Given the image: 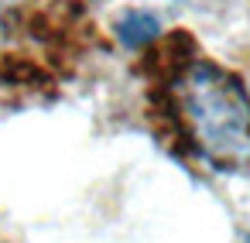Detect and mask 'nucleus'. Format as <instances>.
I'll list each match as a JSON object with an SVG mask.
<instances>
[{
    "label": "nucleus",
    "instance_id": "obj_1",
    "mask_svg": "<svg viewBox=\"0 0 250 243\" xmlns=\"http://www.w3.org/2000/svg\"><path fill=\"white\" fill-rule=\"evenodd\" d=\"M185 106L212 158L240 161L250 154V96L229 72L199 62L185 82Z\"/></svg>",
    "mask_w": 250,
    "mask_h": 243
},
{
    "label": "nucleus",
    "instance_id": "obj_2",
    "mask_svg": "<svg viewBox=\"0 0 250 243\" xmlns=\"http://www.w3.org/2000/svg\"><path fill=\"white\" fill-rule=\"evenodd\" d=\"M158 31H161V24H158V18L147 14V11H127V14L117 21V38H120V45H127V48H144L147 41L158 38Z\"/></svg>",
    "mask_w": 250,
    "mask_h": 243
}]
</instances>
